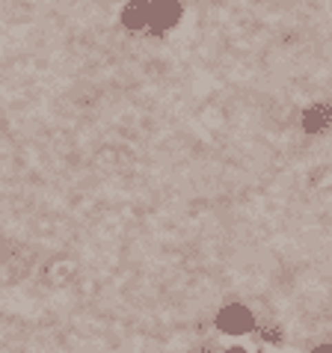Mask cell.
<instances>
[{
  "label": "cell",
  "mask_w": 332,
  "mask_h": 353,
  "mask_svg": "<svg viewBox=\"0 0 332 353\" xmlns=\"http://www.w3.org/2000/svg\"><path fill=\"white\" fill-rule=\"evenodd\" d=\"M181 12L184 9L178 0H134V3L125 6L122 24L134 33H140V30L166 33L181 21Z\"/></svg>",
  "instance_id": "cell-1"
},
{
  "label": "cell",
  "mask_w": 332,
  "mask_h": 353,
  "mask_svg": "<svg viewBox=\"0 0 332 353\" xmlns=\"http://www.w3.org/2000/svg\"><path fill=\"white\" fill-rule=\"evenodd\" d=\"M36 250L15 234L0 232V288H15L36 270Z\"/></svg>",
  "instance_id": "cell-2"
},
{
  "label": "cell",
  "mask_w": 332,
  "mask_h": 353,
  "mask_svg": "<svg viewBox=\"0 0 332 353\" xmlns=\"http://www.w3.org/2000/svg\"><path fill=\"white\" fill-rule=\"evenodd\" d=\"M214 327L222 336H249L258 330V315L247 303H226L217 315H214Z\"/></svg>",
  "instance_id": "cell-3"
},
{
  "label": "cell",
  "mask_w": 332,
  "mask_h": 353,
  "mask_svg": "<svg viewBox=\"0 0 332 353\" xmlns=\"http://www.w3.org/2000/svg\"><path fill=\"white\" fill-rule=\"evenodd\" d=\"M300 125L306 134H324L332 128V104L329 101H315L309 104L300 116Z\"/></svg>",
  "instance_id": "cell-4"
},
{
  "label": "cell",
  "mask_w": 332,
  "mask_h": 353,
  "mask_svg": "<svg viewBox=\"0 0 332 353\" xmlns=\"http://www.w3.org/2000/svg\"><path fill=\"white\" fill-rule=\"evenodd\" d=\"M217 353H252L247 345H226V347H220Z\"/></svg>",
  "instance_id": "cell-5"
},
{
  "label": "cell",
  "mask_w": 332,
  "mask_h": 353,
  "mask_svg": "<svg viewBox=\"0 0 332 353\" xmlns=\"http://www.w3.org/2000/svg\"><path fill=\"white\" fill-rule=\"evenodd\" d=\"M311 353H332V341H320V345L311 350Z\"/></svg>",
  "instance_id": "cell-6"
}]
</instances>
